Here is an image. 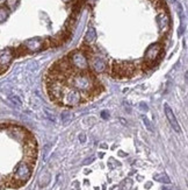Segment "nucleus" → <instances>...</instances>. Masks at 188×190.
<instances>
[{
	"mask_svg": "<svg viewBox=\"0 0 188 190\" xmlns=\"http://www.w3.org/2000/svg\"><path fill=\"white\" fill-rule=\"evenodd\" d=\"M31 169L33 166L29 165L28 162H21L19 163L15 170H14V177H13V187H18L24 184V182H27L31 175Z\"/></svg>",
	"mask_w": 188,
	"mask_h": 190,
	"instance_id": "f257e3e1",
	"label": "nucleus"
},
{
	"mask_svg": "<svg viewBox=\"0 0 188 190\" xmlns=\"http://www.w3.org/2000/svg\"><path fill=\"white\" fill-rule=\"evenodd\" d=\"M83 100H84L83 96L79 91L71 89V88H65V85H64V91L62 95V99L59 101L61 104H63L65 106H77Z\"/></svg>",
	"mask_w": 188,
	"mask_h": 190,
	"instance_id": "f03ea898",
	"label": "nucleus"
},
{
	"mask_svg": "<svg viewBox=\"0 0 188 190\" xmlns=\"http://www.w3.org/2000/svg\"><path fill=\"white\" fill-rule=\"evenodd\" d=\"M135 71V67L132 63H113L112 75L114 78H125L130 77Z\"/></svg>",
	"mask_w": 188,
	"mask_h": 190,
	"instance_id": "7ed1b4c3",
	"label": "nucleus"
},
{
	"mask_svg": "<svg viewBox=\"0 0 188 190\" xmlns=\"http://www.w3.org/2000/svg\"><path fill=\"white\" fill-rule=\"evenodd\" d=\"M162 50H163V47L159 43L152 45L149 48L145 53V60H144V63H143V69L151 68L155 64V62L158 60V57L160 56Z\"/></svg>",
	"mask_w": 188,
	"mask_h": 190,
	"instance_id": "20e7f679",
	"label": "nucleus"
},
{
	"mask_svg": "<svg viewBox=\"0 0 188 190\" xmlns=\"http://www.w3.org/2000/svg\"><path fill=\"white\" fill-rule=\"evenodd\" d=\"M13 57H14L13 50H11V49H6V50L0 53V73H2L4 71L7 70V68L9 67Z\"/></svg>",
	"mask_w": 188,
	"mask_h": 190,
	"instance_id": "39448f33",
	"label": "nucleus"
},
{
	"mask_svg": "<svg viewBox=\"0 0 188 190\" xmlns=\"http://www.w3.org/2000/svg\"><path fill=\"white\" fill-rule=\"evenodd\" d=\"M88 65L91 67L92 70L96 72H103L106 71L107 68H108L107 63L103 60H101L99 57H95V56H91L88 58Z\"/></svg>",
	"mask_w": 188,
	"mask_h": 190,
	"instance_id": "423d86ee",
	"label": "nucleus"
},
{
	"mask_svg": "<svg viewBox=\"0 0 188 190\" xmlns=\"http://www.w3.org/2000/svg\"><path fill=\"white\" fill-rule=\"evenodd\" d=\"M164 109H165V114H166V118L168 120V122L171 124V126L173 127V130L175 132H180V126L178 124V120L175 118L173 111L171 110V107L167 105V104H164Z\"/></svg>",
	"mask_w": 188,
	"mask_h": 190,
	"instance_id": "0eeeda50",
	"label": "nucleus"
},
{
	"mask_svg": "<svg viewBox=\"0 0 188 190\" xmlns=\"http://www.w3.org/2000/svg\"><path fill=\"white\" fill-rule=\"evenodd\" d=\"M8 131L12 135L16 137L18 139H27L29 137V134L27 133V131L22 128V127H19V126H9L8 127Z\"/></svg>",
	"mask_w": 188,
	"mask_h": 190,
	"instance_id": "6e6552de",
	"label": "nucleus"
},
{
	"mask_svg": "<svg viewBox=\"0 0 188 190\" xmlns=\"http://www.w3.org/2000/svg\"><path fill=\"white\" fill-rule=\"evenodd\" d=\"M158 24L160 27V32H167L168 28H169V19H168V15L167 14H160L158 17Z\"/></svg>",
	"mask_w": 188,
	"mask_h": 190,
	"instance_id": "1a4fd4ad",
	"label": "nucleus"
},
{
	"mask_svg": "<svg viewBox=\"0 0 188 190\" xmlns=\"http://www.w3.org/2000/svg\"><path fill=\"white\" fill-rule=\"evenodd\" d=\"M95 37H96V35H95V30H94L93 28H91L88 32H87V34H86V37H85V41L86 42H90V43H92L94 40H95Z\"/></svg>",
	"mask_w": 188,
	"mask_h": 190,
	"instance_id": "9d476101",
	"label": "nucleus"
},
{
	"mask_svg": "<svg viewBox=\"0 0 188 190\" xmlns=\"http://www.w3.org/2000/svg\"><path fill=\"white\" fill-rule=\"evenodd\" d=\"M155 180L158 181V182H162V183H169L171 182L169 178H168V176L166 174H158V175H156L155 176Z\"/></svg>",
	"mask_w": 188,
	"mask_h": 190,
	"instance_id": "9b49d317",
	"label": "nucleus"
},
{
	"mask_svg": "<svg viewBox=\"0 0 188 190\" xmlns=\"http://www.w3.org/2000/svg\"><path fill=\"white\" fill-rule=\"evenodd\" d=\"M8 13H9V11H8V8L6 6L0 7V22L6 20V18L8 17Z\"/></svg>",
	"mask_w": 188,
	"mask_h": 190,
	"instance_id": "f8f14e48",
	"label": "nucleus"
},
{
	"mask_svg": "<svg viewBox=\"0 0 188 190\" xmlns=\"http://www.w3.org/2000/svg\"><path fill=\"white\" fill-rule=\"evenodd\" d=\"M143 122H144V125H145V127H146L147 131H150V132H153V131H155V130H153V126H152V124H151V121L146 118V117H143Z\"/></svg>",
	"mask_w": 188,
	"mask_h": 190,
	"instance_id": "ddd939ff",
	"label": "nucleus"
},
{
	"mask_svg": "<svg viewBox=\"0 0 188 190\" xmlns=\"http://www.w3.org/2000/svg\"><path fill=\"white\" fill-rule=\"evenodd\" d=\"M9 99H11V101H13L15 105H18V106H21V100L16 97V96H11L9 97Z\"/></svg>",
	"mask_w": 188,
	"mask_h": 190,
	"instance_id": "4468645a",
	"label": "nucleus"
},
{
	"mask_svg": "<svg viewBox=\"0 0 188 190\" xmlns=\"http://www.w3.org/2000/svg\"><path fill=\"white\" fill-rule=\"evenodd\" d=\"M94 160H95V158H94V156H92V158H88L87 160H85V161L83 162V165H88V163H92Z\"/></svg>",
	"mask_w": 188,
	"mask_h": 190,
	"instance_id": "2eb2a0df",
	"label": "nucleus"
},
{
	"mask_svg": "<svg viewBox=\"0 0 188 190\" xmlns=\"http://www.w3.org/2000/svg\"><path fill=\"white\" fill-rule=\"evenodd\" d=\"M140 106L142 107L141 110H143V111H145V112L147 111V105H146V104H144V103H141V104H140Z\"/></svg>",
	"mask_w": 188,
	"mask_h": 190,
	"instance_id": "dca6fc26",
	"label": "nucleus"
},
{
	"mask_svg": "<svg viewBox=\"0 0 188 190\" xmlns=\"http://www.w3.org/2000/svg\"><path fill=\"white\" fill-rule=\"evenodd\" d=\"M79 140H80L81 142H84V141H85V135H84V134H81V135H79Z\"/></svg>",
	"mask_w": 188,
	"mask_h": 190,
	"instance_id": "f3484780",
	"label": "nucleus"
},
{
	"mask_svg": "<svg viewBox=\"0 0 188 190\" xmlns=\"http://www.w3.org/2000/svg\"><path fill=\"white\" fill-rule=\"evenodd\" d=\"M162 190H172V188H169V187H163Z\"/></svg>",
	"mask_w": 188,
	"mask_h": 190,
	"instance_id": "a211bd4d",
	"label": "nucleus"
},
{
	"mask_svg": "<svg viewBox=\"0 0 188 190\" xmlns=\"http://www.w3.org/2000/svg\"><path fill=\"white\" fill-rule=\"evenodd\" d=\"M102 117L106 119V117H107V112H102Z\"/></svg>",
	"mask_w": 188,
	"mask_h": 190,
	"instance_id": "6ab92c4d",
	"label": "nucleus"
}]
</instances>
